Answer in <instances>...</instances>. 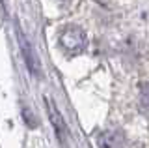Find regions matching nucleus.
Returning a JSON list of instances; mask_svg holds the SVG:
<instances>
[{
    "instance_id": "nucleus-1",
    "label": "nucleus",
    "mask_w": 149,
    "mask_h": 148,
    "mask_svg": "<svg viewBox=\"0 0 149 148\" xmlns=\"http://www.w3.org/2000/svg\"><path fill=\"white\" fill-rule=\"evenodd\" d=\"M60 43L69 54H80L88 47V36L80 26H65L60 34Z\"/></svg>"
},
{
    "instance_id": "nucleus-2",
    "label": "nucleus",
    "mask_w": 149,
    "mask_h": 148,
    "mask_svg": "<svg viewBox=\"0 0 149 148\" xmlns=\"http://www.w3.org/2000/svg\"><path fill=\"white\" fill-rule=\"evenodd\" d=\"M17 38H19V43H21V51H22V54H24V62H26L28 69H30V73H32L34 77H39V75H41L39 60H37L36 53H34V49H32V45H30V41H28V39L24 38V34L21 32V28L17 30Z\"/></svg>"
},
{
    "instance_id": "nucleus-3",
    "label": "nucleus",
    "mask_w": 149,
    "mask_h": 148,
    "mask_svg": "<svg viewBox=\"0 0 149 148\" xmlns=\"http://www.w3.org/2000/svg\"><path fill=\"white\" fill-rule=\"evenodd\" d=\"M123 144H125V135L119 129H108L97 137L99 148H123Z\"/></svg>"
},
{
    "instance_id": "nucleus-4",
    "label": "nucleus",
    "mask_w": 149,
    "mask_h": 148,
    "mask_svg": "<svg viewBox=\"0 0 149 148\" xmlns=\"http://www.w3.org/2000/svg\"><path fill=\"white\" fill-rule=\"evenodd\" d=\"M47 111H49L50 122H52V126L56 129V135L60 137V141H62V142H65V133H67V128H65V124H63V120H62V114L56 111L52 99H49V98H47Z\"/></svg>"
},
{
    "instance_id": "nucleus-5",
    "label": "nucleus",
    "mask_w": 149,
    "mask_h": 148,
    "mask_svg": "<svg viewBox=\"0 0 149 148\" xmlns=\"http://www.w3.org/2000/svg\"><path fill=\"white\" fill-rule=\"evenodd\" d=\"M140 111L149 116V82H143L140 88Z\"/></svg>"
}]
</instances>
